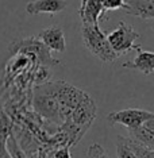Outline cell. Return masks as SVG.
<instances>
[{
  "instance_id": "obj_15",
  "label": "cell",
  "mask_w": 154,
  "mask_h": 158,
  "mask_svg": "<svg viewBox=\"0 0 154 158\" xmlns=\"http://www.w3.org/2000/svg\"><path fill=\"white\" fill-rule=\"evenodd\" d=\"M104 11H112V10H127V4L124 0H102Z\"/></svg>"
},
{
  "instance_id": "obj_16",
  "label": "cell",
  "mask_w": 154,
  "mask_h": 158,
  "mask_svg": "<svg viewBox=\"0 0 154 158\" xmlns=\"http://www.w3.org/2000/svg\"><path fill=\"white\" fill-rule=\"evenodd\" d=\"M54 158H72L69 149L68 147H62V149H58L54 153Z\"/></svg>"
},
{
  "instance_id": "obj_5",
  "label": "cell",
  "mask_w": 154,
  "mask_h": 158,
  "mask_svg": "<svg viewBox=\"0 0 154 158\" xmlns=\"http://www.w3.org/2000/svg\"><path fill=\"white\" fill-rule=\"evenodd\" d=\"M150 118H154V112L141 108H126V110H120L115 111V112L108 114L107 119L111 124H123L127 128H134L141 126L142 123H145Z\"/></svg>"
},
{
  "instance_id": "obj_11",
  "label": "cell",
  "mask_w": 154,
  "mask_h": 158,
  "mask_svg": "<svg viewBox=\"0 0 154 158\" xmlns=\"http://www.w3.org/2000/svg\"><path fill=\"white\" fill-rule=\"evenodd\" d=\"M128 134H130V138L138 142L139 145L148 147L150 150H154V132L143 123L138 127L128 128Z\"/></svg>"
},
{
  "instance_id": "obj_7",
  "label": "cell",
  "mask_w": 154,
  "mask_h": 158,
  "mask_svg": "<svg viewBox=\"0 0 154 158\" xmlns=\"http://www.w3.org/2000/svg\"><path fill=\"white\" fill-rule=\"evenodd\" d=\"M66 0H33L27 3L26 11L30 15H38V14H49L54 15L66 8Z\"/></svg>"
},
{
  "instance_id": "obj_12",
  "label": "cell",
  "mask_w": 154,
  "mask_h": 158,
  "mask_svg": "<svg viewBox=\"0 0 154 158\" xmlns=\"http://www.w3.org/2000/svg\"><path fill=\"white\" fill-rule=\"evenodd\" d=\"M116 156L118 158H138L132 153V150L128 147L123 135L116 136Z\"/></svg>"
},
{
  "instance_id": "obj_2",
  "label": "cell",
  "mask_w": 154,
  "mask_h": 158,
  "mask_svg": "<svg viewBox=\"0 0 154 158\" xmlns=\"http://www.w3.org/2000/svg\"><path fill=\"white\" fill-rule=\"evenodd\" d=\"M10 52L14 54L33 56L35 57L44 66H56L60 65V61L52 56L50 50L42 44L37 37H31L22 41H15L10 46Z\"/></svg>"
},
{
  "instance_id": "obj_4",
  "label": "cell",
  "mask_w": 154,
  "mask_h": 158,
  "mask_svg": "<svg viewBox=\"0 0 154 158\" xmlns=\"http://www.w3.org/2000/svg\"><path fill=\"white\" fill-rule=\"evenodd\" d=\"M138 38L139 34L131 26H128L124 20H120L119 26L107 35L108 44L111 45L114 52L119 54V57L131 50H137V52L141 50V46L135 45V41Z\"/></svg>"
},
{
  "instance_id": "obj_1",
  "label": "cell",
  "mask_w": 154,
  "mask_h": 158,
  "mask_svg": "<svg viewBox=\"0 0 154 158\" xmlns=\"http://www.w3.org/2000/svg\"><path fill=\"white\" fill-rule=\"evenodd\" d=\"M81 38H83L85 48L103 62H114L116 58H119V54H116L112 50L111 45L108 44L107 35L99 27V23H83V26H81Z\"/></svg>"
},
{
  "instance_id": "obj_8",
  "label": "cell",
  "mask_w": 154,
  "mask_h": 158,
  "mask_svg": "<svg viewBox=\"0 0 154 158\" xmlns=\"http://www.w3.org/2000/svg\"><path fill=\"white\" fill-rule=\"evenodd\" d=\"M102 0H81L78 15L81 18V22L88 24L99 23V19L104 15Z\"/></svg>"
},
{
  "instance_id": "obj_17",
  "label": "cell",
  "mask_w": 154,
  "mask_h": 158,
  "mask_svg": "<svg viewBox=\"0 0 154 158\" xmlns=\"http://www.w3.org/2000/svg\"><path fill=\"white\" fill-rule=\"evenodd\" d=\"M143 124H145L146 127H149L150 130H152V131L154 132V118H150V119H148V120H146Z\"/></svg>"
},
{
  "instance_id": "obj_18",
  "label": "cell",
  "mask_w": 154,
  "mask_h": 158,
  "mask_svg": "<svg viewBox=\"0 0 154 158\" xmlns=\"http://www.w3.org/2000/svg\"><path fill=\"white\" fill-rule=\"evenodd\" d=\"M149 158H154V150H150V157Z\"/></svg>"
},
{
  "instance_id": "obj_20",
  "label": "cell",
  "mask_w": 154,
  "mask_h": 158,
  "mask_svg": "<svg viewBox=\"0 0 154 158\" xmlns=\"http://www.w3.org/2000/svg\"><path fill=\"white\" fill-rule=\"evenodd\" d=\"M153 2H154V0H153Z\"/></svg>"
},
{
  "instance_id": "obj_19",
  "label": "cell",
  "mask_w": 154,
  "mask_h": 158,
  "mask_svg": "<svg viewBox=\"0 0 154 158\" xmlns=\"http://www.w3.org/2000/svg\"><path fill=\"white\" fill-rule=\"evenodd\" d=\"M3 158H12V157H11V154H8V153H7V154H6V156L3 157Z\"/></svg>"
},
{
  "instance_id": "obj_6",
  "label": "cell",
  "mask_w": 154,
  "mask_h": 158,
  "mask_svg": "<svg viewBox=\"0 0 154 158\" xmlns=\"http://www.w3.org/2000/svg\"><path fill=\"white\" fill-rule=\"evenodd\" d=\"M37 38L50 52L64 53L66 49L65 34H64V30L60 26H50L44 28L41 33H38Z\"/></svg>"
},
{
  "instance_id": "obj_13",
  "label": "cell",
  "mask_w": 154,
  "mask_h": 158,
  "mask_svg": "<svg viewBox=\"0 0 154 158\" xmlns=\"http://www.w3.org/2000/svg\"><path fill=\"white\" fill-rule=\"evenodd\" d=\"M8 131H10V124L6 119L0 120V158H3L7 154L6 143L8 139Z\"/></svg>"
},
{
  "instance_id": "obj_14",
  "label": "cell",
  "mask_w": 154,
  "mask_h": 158,
  "mask_svg": "<svg viewBox=\"0 0 154 158\" xmlns=\"http://www.w3.org/2000/svg\"><path fill=\"white\" fill-rule=\"evenodd\" d=\"M85 158H110L108 154H107L106 149L99 143H92L91 146L88 147L87 152V157Z\"/></svg>"
},
{
  "instance_id": "obj_10",
  "label": "cell",
  "mask_w": 154,
  "mask_h": 158,
  "mask_svg": "<svg viewBox=\"0 0 154 158\" xmlns=\"http://www.w3.org/2000/svg\"><path fill=\"white\" fill-rule=\"evenodd\" d=\"M127 4L126 12L131 16L141 19H154V2L153 0H124Z\"/></svg>"
},
{
  "instance_id": "obj_3",
  "label": "cell",
  "mask_w": 154,
  "mask_h": 158,
  "mask_svg": "<svg viewBox=\"0 0 154 158\" xmlns=\"http://www.w3.org/2000/svg\"><path fill=\"white\" fill-rule=\"evenodd\" d=\"M33 107L45 119L52 120L54 123H64V118H62V114H61L58 102L49 92V89L45 87V84L38 85V87L34 88Z\"/></svg>"
},
{
  "instance_id": "obj_9",
  "label": "cell",
  "mask_w": 154,
  "mask_h": 158,
  "mask_svg": "<svg viewBox=\"0 0 154 158\" xmlns=\"http://www.w3.org/2000/svg\"><path fill=\"white\" fill-rule=\"evenodd\" d=\"M123 68L131 70H138L143 74L154 73V53L152 52H142L138 50V54L132 61H127L123 64Z\"/></svg>"
}]
</instances>
